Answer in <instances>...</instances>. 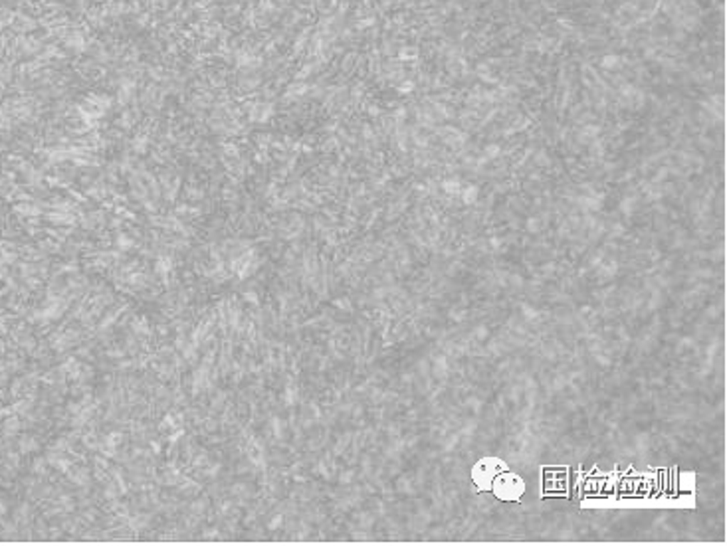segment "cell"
<instances>
[{"mask_svg": "<svg viewBox=\"0 0 727 546\" xmlns=\"http://www.w3.org/2000/svg\"><path fill=\"white\" fill-rule=\"evenodd\" d=\"M491 489H493V493H496L500 499L516 500V499H519V497H521V493H523V483H521V479H519V477H516V475L503 473V475H500V477H496V479H493V483H491Z\"/></svg>", "mask_w": 727, "mask_h": 546, "instance_id": "cell-1", "label": "cell"}, {"mask_svg": "<svg viewBox=\"0 0 727 546\" xmlns=\"http://www.w3.org/2000/svg\"><path fill=\"white\" fill-rule=\"evenodd\" d=\"M503 469V464H500L498 459H483L482 464H478L474 467V481L478 483L482 489H488L491 487L493 479L498 477V471Z\"/></svg>", "mask_w": 727, "mask_h": 546, "instance_id": "cell-2", "label": "cell"}]
</instances>
